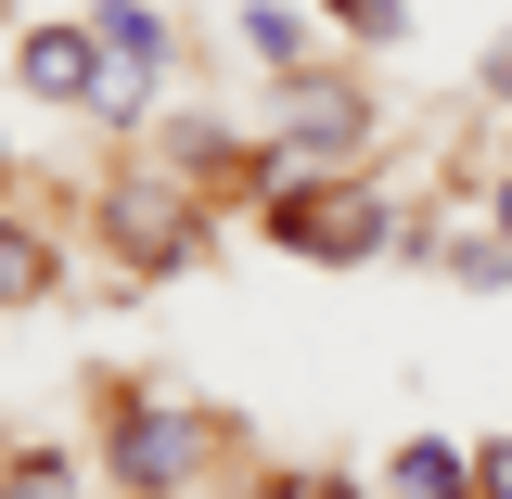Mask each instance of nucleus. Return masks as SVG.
<instances>
[{
    "label": "nucleus",
    "instance_id": "nucleus-1",
    "mask_svg": "<svg viewBox=\"0 0 512 499\" xmlns=\"http://www.w3.org/2000/svg\"><path fill=\"white\" fill-rule=\"evenodd\" d=\"M269 231H282L295 256H372L384 244V205L359 180H282L269 192Z\"/></svg>",
    "mask_w": 512,
    "mask_h": 499
},
{
    "label": "nucleus",
    "instance_id": "nucleus-2",
    "mask_svg": "<svg viewBox=\"0 0 512 499\" xmlns=\"http://www.w3.org/2000/svg\"><path fill=\"white\" fill-rule=\"evenodd\" d=\"M103 231H116L128 269H192V244H205L192 205H180V192H154V180H116V192H103Z\"/></svg>",
    "mask_w": 512,
    "mask_h": 499
},
{
    "label": "nucleus",
    "instance_id": "nucleus-3",
    "mask_svg": "<svg viewBox=\"0 0 512 499\" xmlns=\"http://www.w3.org/2000/svg\"><path fill=\"white\" fill-rule=\"evenodd\" d=\"M13 77H26L39 103H103V90H116V77H103V39H90V26H26Z\"/></svg>",
    "mask_w": 512,
    "mask_h": 499
},
{
    "label": "nucleus",
    "instance_id": "nucleus-4",
    "mask_svg": "<svg viewBox=\"0 0 512 499\" xmlns=\"http://www.w3.org/2000/svg\"><path fill=\"white\" fill-rule=\"evenodd\" d=\"M116 474L141 499H167L192 474V423H180V410H128V423H116Z\"/></svg>",
    "mask_w": 512,
    "mask_h": 499
},
{
    "label": "nucleus",
    "instance_id": "nucleus-5",
    "mask_svg": "<svg viewBox=\"0 0 512 499\" xmlns=\"http://www.w3.org/2000/svg\"><path fill=\"white\" fill-rule=\"evenodd\" d=\"M90 39H103V52H116V77H141V90H154V77H167V26H154V13H141V0H116V13H103V26H90Z\"/></svg>",
    "mask_w": 512,
    "mask_h": 499
},
{
    "label": "nucleus",
    "instance_id": "nucleus-6",
    "mask_svg": "<svg viewBox=\"0 0 512 499\" xmlns=\"http://www.w3.org/2000/svg\"><path fill=\"white\" fill-rule=\"evenodd\" d=\"M282 128L333 154V141H359V90H333V77H295V90H282Z\"/></svg>",
    "mask_w": 512,
    "mask_h": 499
},
{
    "label": "nucleus",
    "instance_id": "nucleus-7",
    "mask_svg": "<svg viewBox=\"0 0 512 499\" xmlns=\"http://www.w3.org/2000/svg\"><path fill=\"white\" fill-rule=\"evenodd\" d=\"M397 499H474V461H461L448 436H410L397 448Z\"/></svg>",
    "mask_w": 512,
    "mask_h": 499
},
{
    "label": "nucleus",
    "instance_id": "nucleus-8",
    "mask_svg": "<svg viewBox=\"0 0 512 499\" xmlns=\"http://www.w3.org/2000/svg\"><path fill=\"white\" fill-rule=\"evenodd\" d=\"M39 295H52V244L0 218V308H39Z\"/></svg>",
    "mask_w": 512,
    "mask_h": 499
},
{
    "label": "nucleus",
    "instance_id": "nucleus-9",
    "mask_svg": "<svg viewBox=\"0 0 512 499\" xmlns=\"http://www.w3.org/2000/svg\"><path fill=\"white\" fill-rule=\"evenodd\" d=\"M448 282H474V295H500V282H512V231H474V244H448Z\"/></svg>",
    "mask_w": 512,
    "mask_h": 499
},
{
    "label": "nucleus",
    "instance_id": "nucleus-10",
    "mask_svg": "<svg viewBox=\"0 0 512 499\" xmlns=\"http://www.w3.org/2000/svg\"><path fill=\"white\" fill-rule=\"evenodd\" d=\"M0 499H64V461H13V474H0Z\"/></svg>",
    "mask_w": 512,
    "mask_h": 499
},
{
    "label": "nucleus",
    "instance_id": "nucleus-11",
    "mask_svg": "<svg viewBox=\"0 0 512 499\" xmlns=\"http://www.w3.org/2000/svg\"><path fill=\"white\" fill-rule=\"evenodd\" d=\"M333 13H346L359 39H397V0H333Z\"/></svg>",
    "mask_w": 512,
    "mask_h": 499
},
{
    "label": "nucleus",
    "instance_id": "nucleus-12",
    "mask_svg": "<svg viewBox=\"0 0 512 499\" xmlns=\"http://www.w3.org/2000/svg\"><path fill=\"white\" fill-rule=\"evenodd\" d=\"M474 499H512V436L487 448V461H474Z\"/></svg>",
    "mask_w": 512,
    "mask_h": 499
},
{
    "label": "nucleus",
    "instance_id": "nucleus-13",
    "mask_svg": "<svg viewBox=\"0 0 512 499\" xmlns=\"http://www.w3.org/2000/svg\"><path fill=\"white\" fill-rule=\"evenodd\" d=\"M487 90H512V39H500V52H487Z\"/></svg>",
    "mask_w": 512,
    "mask_h": 499
},
{
    "label": "nucleus",
    "instance_id": "nucleus-14",
    "mask_svg": "<svg viewBox=\"0 0 512 499\" xmlns=\"http://www.w3.org/2000/svg\"><path fill=\"white\" fill-rule=\"evenodd\" d=\"M295 499H359V487H346V474H333V487H295Z\"/></svg>",
    "mask_w": 512,
    "mask_h": 499
},
{
    "label": "nucleus",
    "instance_id": "nucleus-15",
    "mask_svg": "<svg viewBox=\"0 0 512 499\" xmlns=\"http://www.w3.org/2000/svg\"><path fill=\"white\" fill-rule=\"evenodd\" d=\"M500 231H512V180H500Z\"/></svg>",
    "mask_w": 512,
    "mask_h": 499
}]
</instances>
